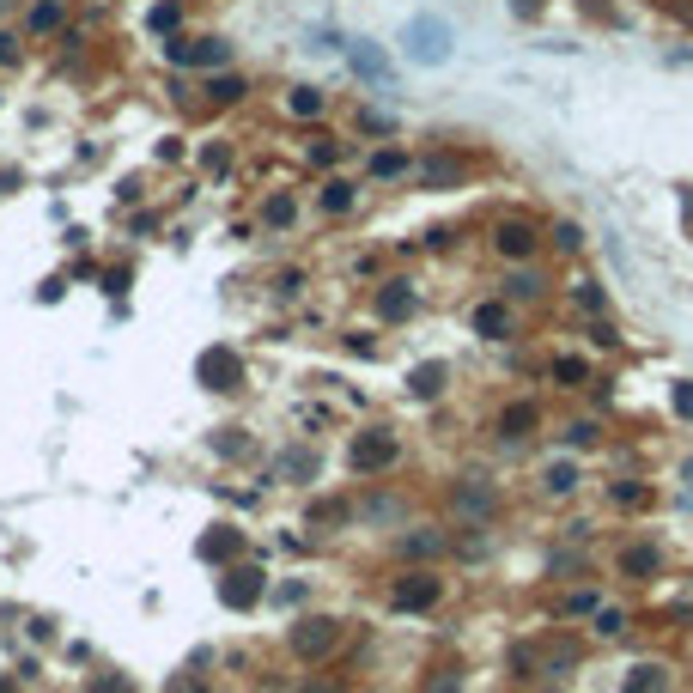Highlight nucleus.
Here are the masks:
<instances>
[{
  "label": "nucleus",
  "mask_w": 693,
  "mask_h": 693,
  "mask_svg": "<svg viewBox=\"0 0 693 693\" xmlns=\"http://www.w3.org/2000/svg\"><path fill=\"white\" fill-rule=\"evenodd\" d=\"M402 55L414 61V67H444L456 49H450V25L438 19V13H420V19H408L402 25Z\"/></svg>",
  "instance_id": "f257e3e1"
},
{
  "label": "nucleus",
  "mask_w": 693,
  "mask_h": 693,
  "mask_svg": "<svg viewBox=\"0 0 693 693\" xmlns=\"http://www.w3.org/2000/svg\"><path fill=\"white\" fill-rule=\"evenodd\" d=\"M542 238H548V231L535 225V219H523V213H505V219L493 225V256H499V262H535Z\"/></svg>",
  "instance_id": "f03ea898"
},
{
  "label": "nucleus",
  "mask_w": 693,
  "mask_h": 693,
  "mask_svg": "<svg viewBox=\"0 0 693 693\" xmlns=\"http://www.w3.org/2000/svg\"><path fill=\"white\" fill-rule=\"evenodd\" d=\"M371 311H377V323H408L420 311V286L414 280H383L371 292Z\"/></svg>",
  "instance_id": "7ed1b4c3"
},
{
  "label": "nucleus",
  "mask_w": 693,
  "mask_h": 693,
  "mask_svg": "<svg viewBox=\"0 0 693 693\" xmlns=\"http://www.w3.org/2000/svg\"><path fill=\"white\" fill-rule=\"evenodd\" d=\"M347 61H353V73H359V80H371L377 92H396V67H390V55H383L377 43L347 37Z\"/></svg>",
  "instance_id": "20e7f679"
},
{
  "label": "nucleus",
  "mask_w": 693,
  "mask_h": 693,
  "mask_svg": "<svg viewBox=\"0 0 693 693\" xmlns=\"http://www.w3.org/2000/svg\"><path fill=\"white\" fill-rule=\"evenodd\" d=\"M462 177H469V159H456V152H426V159H414L420 189H456Z\"/></svg>",
  "instance_id": "39448f33"
},
{
  "label": "nucleus",
  "mask_w": 693,
  "mask_h": 693,
  "mask_svg": "<svg viewBox=\"0 0 693 693\" xmlns=\"http://www.w3.org/2000/svg\"><path fill=\"white\" fill-rule=\"evenodd\" d=\"M335 639H341V621H329V614H311V621H298L292 651H298V657H323V651H335Z\"/></svg>",
  "instance_id": "423d86ee"
},
{
  "label": "nucleus",
  "mask_w": 693,
  "mask_h": 693,
  "mask_svg": "<svg viewBox=\"0 0 693 693\" xmlns=\"http://www.w3.org/2000/svg\"><path fill=\"white\" fill-rule=\"evenodd\" d=\"M365 177H377V183H396V177H414V152H402V146H377L371 159H365Z\"/></svg>",
  "instance_id": "0eeeda50"
},
{
  "label": "nucleus",
  "mask_w": 693,
  "mask_h": 693,
  "mask_svg": "<svg viewBox=\"0 0 693 693\" xmlns=\"http://www.w3.org/2000/svg\"><path fill=\"white\" fill-rule=\"evenodd\" d=\"M475 335H487V341H505L511 335V298H487V304H475Z\"/></svg>",
  "instance_id": "6e6552de"
},
{
  "label": "nucleus",
  "mask_w": 693,
  "mask_h": 693,
  "mask_svg": "<svg viewBox=\"0 0 693 693\" xmlns=\"http://www.w3.org/2000/svg\"><path fill=\"white\" fill-rule=\"evenodd\" d=\"M286 116H292V122L329 116V92H323V86H292V92H286Z\"/></svg>",
  "instance_id": "1a4fd4ad"
},
{
  "label": "nucleus",
  "mask_w": 693,
  "mask_h": 693,
  "mask_svg": "<svg viewBox=\"0 0 693 693\" xmlns=\"http://www.w3.org/2000/svg\"><path fill=\"white\" fill-rule=\"evenodd\" d=\"M353 462H359V469H390V462H396V438L390 432H365L353 444Z\"/></svg>",
  "instance_id": "9d476101"
},
{
  "label": "nucleus",
  "mask_w": 693,
  "mask_h": 693,
  "mask_svg": "<svg viewBox=\"0 0 693 693\" xmlns=\"http://www.w3.org/2000/svg\"><path fill=\"white\" fill-rule=\"evenodd\" d=\"M183 7H189V0H152V7H146V31L152 37H183Z\"/></svg>",
  "instance_id": "9b49d317"
},
{
  "label": "nucleus",
  "mask_w": 693,
  "mask_h": 693,
  "mask_svg": "<svg viewBox=\"0 0 693 693\" xmlns=\"http://www.w3.org/2000/svg\"><path fill=\"white\" fill-rule=\"evenodd\" d=\"M67 25V0H37V7H25V37H49Z\"/></svg>",
  "instance_id": "f8f14e48"
},
{
  "label": "nucleus",
  "mask_w": 693,
  "mask_h": 693,
  "mask_svg": "<svg viewBox=\"0 0 693 693\" xmlns=\"http://www.w3.org/2000/svg\"><path fill=\"white\" fill-rule=\"evenodd\" d=\"M499 292H505L511 304H517V298H523V304H535V298H542V292H548V280H542V274H535L529 262H517V268L505 274V286H499Z\"/></svg>",
  "instance_id": "ddd939ff"
},
{
  "label": "nucleus",
  "mask_w": 693,
  "mask_h": 693,
  "mask_svg": "<svg viewBox=\"0 0 693 693\" xmlns=\"http://www.w3.org/2000/svg\"><path fill=\"white\" fill-rule=\"evenodd\" d=\"M432 602H438V578L408 572V578L396 584V608H432Z\"/></svg>",
  "instance_id": "4468645a"
},
{
  "label": "nucleus",
  "mask_w": 693,
  "mask_h": 693,
  "mask_svg": "<svg viewBox=\"0 0 693 693\" xmlns=\"http://www.w3.org/2000/svg\"><path fill=\"white\" fill-rule=\"evenodd\" d=\"M244 98H250V80H244V73L219 67L213 80H207V104H244Z\"/></svg>",
  "instance_id": "2eb2a0df"
},
{
  "label": "nucleus",
  "mask_w": 693,
  "mask_h": 693,
  "mask_svg": "<svg viewBox=\"0 0 693 693\" xmlns=\"http://www.w3.org/2000/svg\"><path fill=\"white\" fill-rule=\"evenodd\" d=\"M353 201H359V189H353L347 177H329V183L317 189V213H347Z\"/></svg>",
  "instance_id": "dca6fc26"
},
{
  "label": "nucleus",
  "mask_w": 693,
  "mask_h": 693,
  "mask_svg": "<svg viewBox=\"0 0 693 693\" xmlns=\"http://www.w3.org/2000/svg\"><path fill=\"white\" fill-rule=\"evenodd\" d=\"M548 244H554L560 256H578V250H584V225H578V219H554V225H548Z\"/></svg>",
  "instance_id": "f3484780"
},
{
  "label": "nucleus",
  "mask_w": 693,
  "mask_h": 693,
  "mask_svg": "<svg viewBox=\"0 0 693 693\" xmlns=\"http://www.w3.org/2000/svg\"><path fill=\"white\" fill-rule=\"evenodd\" d=\"M572 304H578L584 317H602V311H608V292H602L596 280H578V286H572Z\"/></svg>",
  "instance_id": "a211bd4d"
},
{
  "label": "nucleus",
  "mask_w": 693,
  "mask_h": 693,
  "mask_svg": "<svg viewBox=\"0 0 693 693\" xmlns=\"http://www.w3.org/2000/svg\"><path fill=\"white\" fill-rule=\"evenodd\" d=\"M408 390H414V396H426V402H432V396H438V390H444V365H414V377H408Z\"/></svg>",
  "instance_id": "6ab92c4d"
},
{
  "label": "nucleus",
  "mask_w": 693,
  "mask_h": 693,
  "mask_svg": "<svg viewBox=\"0 0 693 693\" xmlns=\"http://www.w3.org/2000/svg\"><path fill=\"white\" fill-rule=\"evenodd\" d=\"M663 687H669V669H657V663H639L627 681V693H663Z\"/></svg>",
  "instance_id": "aec40b11"
},
{
  "label": "nucleus",
  "mask_w": 693,
  "mask_h": 693,
  "mask_svg": "<svg viewBox=\"0 0 693 693\" xmlns=\"http://www.w3.org/2000/svg\"><path fill=\"white\" fill-rule=\"evenodd\" d=\"M225 602H231V608H250V602H256V572H231Z\"/></svg>",
  "instance_id": "412c9836"
},
{
  "label": "nucleus",
  "mask_w": 693,
  "mask_h": 693,
  "mask_svg": "<svg viewBox=\"0 0 693 693\" xmlns=\"http://www.w3.org/2000/svg\"><path fill=\"white\" fill-rule=\"evenodd\" d=\"M262 219H268L274 231H286V225L298 219V207H292V195H274V201H262Z\"/></svg>",
  "instance_id": "4be33fe9"
},
{
  "label": "nucleus",
  "mask_w": 693,
  "mask_h": 693,
  "mask_svg": "<svg viewBox=\"0 0 693 693\" xmlns=\"http://www.w3.org/2000/svg\"><path fill=\"white\" fill-rule=\"evenodd\" d=\"M456 511H475V517H487V511H493V493H487V487H462V493H456Z\"/></svg>",
  "instance_id": "5701e85b"
},
{
  "label": "nucleus",
  "mask_w": 693,
  "mask_h": 693,
  "mask_svg": "<svg viewBox=\"0 0 693 693\" xmlns=\"http://www.w3.org/2000/svg\"><path fill=\"white\" fill-rule=\"evenodd\" d=\"M584 377H590V365H584V359H554V383H566V390H578Z\"/></svg>",
  "instance_id": "b1692460"
},
{
  "label": "nucleus",
  "mask_w": 693,
  "mask_h": 693,
  "mask_svg": "<svg viewBox=\"0 0 693 693\" xmlns=\"http://www.w3.org/2000/svg\"><path fill=\"white\" fill-rule=\"evenodd\" d=\"M578 487V469H572V462H554V469H548V493H572Z\"/></svg>",
  "instance_id": "393cba45"
},
{
  "label": "nucleus",
  "mask_w": 693,
  "mask_h": 693,
  "mask_svg": "<svg viewBox=\"0 0 693 693\" xmlns=\"http://www.w3.org/2000/svg\"><path fill=\"white\" fill-rule=\"evenodd\" d=\"M335 159H341V146H335L329 134H317V140H311V165H323V171H329Z\"/></svg>",
  "instance_id": "a878e982"
},
{
  "label": "nucleus",
  "mask_w": 693,
  "mask_h": 693,
  "mask_svg": "<svg viewBox=\"0 0 693 693\" xmlns=\"http://www.w3.org/2000/svg\"><path fill=\"white\" fill-rule=\"evenodd\" d=\"M596 633H602V639L627 633V614H621V608H602V614H596Z\"/></svg>",
  "instance_id": "bb28decb"
},
{
  "label": "nucleus",
  "mask_w": 693,
  "mask_h": 693,
  "mask_svg": "<svg viewBox=\"0 0 693 693\" xmlns=\"http://www.w3.org/2000/svg\"><path fill=\"white\" fill-rule=\"evenodd\" d=\"M280 469H286V475H317V456H304V450H292V456H280Z\"/></svg>",
  "instance_id": "cd10ccee"
},
{
  "label": "nucleus",
  "mask_w": 693,
  "mask_h": 693,
  "mask_svg": "<svg viewBox=\"0 0 693 693\" xmlns=\"http://www.w3.org/2000/svg\"><path fill=\"white\" fill-rule=\"evenodd\" d=\"M529 426H535V408H511V414H505V432H511V438H523Z\"/></svg>",
  "instance_id": "c85d7f7f"
},
{
  "label": "nucleus",
  "mask_w": 693,
  "mask_h": 693,
  "mask_svg": "<svg viewBox=\"0 0 693 693\" xmlns=\"http://www.w3.org/2000/svg\"><path fill=\"white\" fill-rule=\"evenodd\" d=\"M627 572H639V578L657 572V554H651V548H633V554H627Z\"/></svg>",
  "instance_id": "c756f323"
},
{
  "label": "nucleus",
  "mask_w": 693,
  "mask_h": 693,
  "mask_svg": "<svg viewBox=\"0 0 693 693\" xmlns=\"http://www.w3.org/2000/svg\"><path fill=\"white\" fill-rule=\"evenodd\" d=\"M590 341H596V347H614V341H621V329H614V323H602V317H596V323H590Z\"/></svg>",
  "instance_id": "7c9ffc66"
},
{
  "label": "nucleus",
  "mask_w": 693,
  "mask_h": 693,
  "mask_svg": "<svg viewBox=\"0 0 693 693\" xmlns=\"http://www.w3.org/2000/svg\"><path fill=\"white\" fill-rule=\"evenodd\" d=\"M274 292H280V298H292V292H304V274H298V268H286V274L274 280Z\"/></svg>",
  "instance_id": "2f4dec72"
},
{
  "label": "nucleus",
  "mask_w": 693,
  "mask_h": 693,
  "mask_svg": "<svg viewBox=\"0 0 693 693\" xmlns=\"http://www.w3.org/2000/svg\"><path fill=\"white\" fill-rule=\"evenodd\" d=\"M402 548H408V554H438L444 542H438V535H408V542H402Z\"/></svg>",
  "instance_id": "473e14b6"
},
{
  "label": "nucleus",
  "mask_w": 693,
  "mask_h": 693,
  "mask_svg": "<svg viewBox=\"0 0 693 693\" xmlns=\"http://www.w3.org/2000/svg\"><path fill=\"white\" fill-rule=\"evenodd\" d=\"M548 0H511V19H542Z\"/></svg>",
  "instance_id": "72a5a7b5"
},
{
  "label": "nucleus",
  "mask_w": 693,
  "mask_h": 693,
  "mask_svg": "<svg viewBox=\"0 0 693 693\" xmlns=\"http://www.w3.org/2000/svg\"><path fill=\"white\" fill-rule=\"evenodd\" d=\"M359 128H365V134H396V122H390V116H371V110L359 116Z\"/></svg>",
  "instance_id": "f704fd0d"
},
{
  "label": "nucleus",
  "mask_w": 693,
  "mask_h": 693,
  "mask_svg": "<svg viewBox=\"0 0 693 693\" xmlns=\"http://www.w3.org/2000/svg\"><path fill=\"white\" fill-rule=\"evenodd\" d=\"M675 414L693 420V383H675Z\"/></svg>",
  "instance_id": "c9c22d12"
},
{
  "label": "nucleus",
  "mask_w": 693,
  "mask_h": 693,
  "mask_svg": "<svg viewBox=\"0 0 693 693\" xmlns=\"http://www.w3.org/2000/svg\"><path fill=\"white\" fill-rule=\"evenodd\" d=\"M92 693H128V675H104V681H92Z\"/></svg>",
  "instance_id": "e433bc0d"
},
{
  "label": "nucleus",
  "mask_w": 693,
  "mask_h": 693,
  "mask_svg": "<svg viewBox=\"0 0 693 693\" xmlns=\"http://www.w3.org/2000/svg\"><path fill=\"white\" fill-rule=\"evenodd\" d=\"M19 55V37H7V31H0V61H13Z\"/></svg>",
  "instance_id": "4c0bfd02"
},
{
  "label": "nucleus",
  "mask_w": 693,
  "mask_h": 693,
  "mask_svg": "<svg viewBox=\"0 0 693 693\" xmlns=\"http://www.w3.org/2000/svg\"><path fill=\"white\" fill-rule=\"evenodd\" d=\"M432 693H456V675H438V681H432Z\"/></svg>",
  "instance_id": "58836bf2"
},
{
  "label": "nucleus",
  "mask_w": 693,
  "mask_h": 693,
  "mask_svg": "<svg viewBox=\"0 0 693 693\" xmlns=\"http://www.w3.org/2000/svg\"><path fill=\"white\" fill-rule=\"evenodd\" d=\"M304 693H329V687H304Z\"/></svg>",
  "instance_id": "ea45409f"
}]
</instances>
